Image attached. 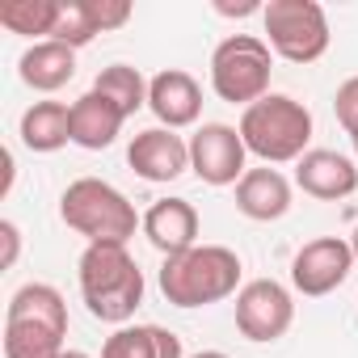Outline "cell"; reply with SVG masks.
Here are the masks:
<instances>
[{"instance_id":"cell-1","label":"cell","mask_w":358,"mask_h":358,"mask_svg":"<svg viewBox=\"0 0 358 358\" xmlns=\"http://www.w3.org/2000/svg\"><path fill=\"white\" fill-rule=\"evenodd\" d=\"M80 299L101 324H131L143 303V270L127 253V245H85L80 253Z\"/></svg>"},{"instance_id":"cell-2","label":"cell","mask_w":358,"mask_h":358,"mask_svg":"<svg viewBox=\"0 0 358 358\" xmlns=\"http://www.w3.org/2000/svg\"><path fill=\"white\" fill-rule=\"evenodd\" d=\"M241 274L245 266L228 245H194L190 253L164 257L156 282L173 308H211V303L232 299L245 287Z\"/></svg>"},{"instance_id":"cell-3","label":"cell","mask_w":358,"mask_h":358,"mask_svg":"<svg viewBox=\"0 0 358 358\" xmlns=\"http://www.w3.org/2000/svg\"><path fill=\"white\" fill-rule=\"evenodd\" d=\"M68 303L51 282H26L5 308V358H59L68 345Z\"/></svg>"},{"instance_id":"cell-4","label":"cell","mask_w":358,"mask_h":358,"mask_svg":"<svg viewBox=\"0 0 358 358\" xmlns=\"http://www.w3.org/2000/svg\"><path fill=\"white\" fill-rule=\"evenodd\" d=\"M59 220L85 236V245H127L135 228H143L135 203L101 177H76L59 194Z\"/></svg>"},{"instance_id":"cell-5","label":"cell","mask_w":358,"mask_h":358,"mask_svg":"<svg viewBox=\"0 0 358 358\" xmlns=\"http://www.w3.org/2000/svg\"><path fill=\"white\" fill-rule=\"evenodd\" d=\"M241 139L266 164H295L312 143V110L291 93H266L241 114Z\"/></svg>"},{"instance_id":"cell-6","label":"cell","mask_w":358,"mask_h":358,"mask_svg":"<svg viewBox=\"0 0 358 358\" xmlns=\"http://www.w3.org/2000/svg\"><path fill=\"white\" fill-rule=\"evenodd\" d=\"M270 72H274V51L257 34H228L211 51V89L220 101L249 110L270 93Z\"/></svg>"},{"instance_id":"cell-7","label":"cell","mask_w":358,"mask_h":358,"mask_svg":"<svg viewBox=\"0 0 358 358\" xmlns=\"http://www.w3.org/2000/svg\"><path fill=\"white\" fill-rule=\"evenodd\" d=\"M266 47L287 64H316L329 51V13L316 0H270L262 9Z\"/></svg>"},{"instance_id":"cell-8","label":"cell","mask_w":358,"mask_h":358,"mask_svg":"<svg viewBox=\"0 0 358 358\" xmlns=\"http://www.w3.org/2000/svg\"><path fill=\"white\" fill-rule=\"evenodd\" d=\"M295 324V295L274 282V278H253L236 291V329L241 337L270 345L278 337H287V329Z\"/></svg>"},{"instance_id":"cell-9","label":"cell","mask_w":358,"mask_h":358,"mask_svg":"<svg viewBox=\"0 0 358 358\" xmlns=\"http://www.w3.org/2000/svg\"><path fill=\"white\" fill-rule=\"evenodd\" d=\"M249 148L241 139V127L228 122H203L190 135V173L207 186H236L249 173Z\"/></svg>"},{"instance_id":"cell-10","label":"cell","mask_w":358,"mask_h":358,"mask_svg":"<svg viewBox=\"0 0 358 358\" xmlns=\"http://www.w3.org/2000/svg\"><path fill=\"white\" fill-rule=\"evenodd\" d=\"M354 266L358 262H354L350 236H316L291 257V287L303 299H324L354 274Z\"/></svg>"},{"instance_id":"cell-11","label":"cell","mask_w":358,"mask_h":358,"mask_svg":"<svg viewBox=\"0 0 358 358\" xmlns=\"http://www.w3.org/2000/svg\"><path fill=\"white\" fill-rule=\"evenodd\" d=\"M127 164L135 169V177L152 186H169L177 182L186 169H190V143L177 135V131H164V127H148L131 139L127 148Z\"/></svg>"},{"instance_id":"cell-12","label":"cell","mask_w":358,"mask_h":358,"mask_svg":"<svg viewBox=\"0 0 358 358\" xmlns=\"http://www.w3.org/2000/svg\"><path fill=\"white\" fill-rule=\"evenodd\" d=\"M295 186L316 203H341L358 190V164L333 148H308L295 160Z\"/></svg>"},{"instance_id":"cell-13","label":"cell","mask_w":358,"mask_h":358,"mask_svg":"<svg viewBox=\"0 0 358 358\" xmlns=\"http://www.w3.org/2000/svg\"><path fill=\"white\" fill-rule=\"evenodd\" d=\"M148 110L156 114V122L164 131H182L194 127L203 114V89L190 72L182 68H164L148 80Z\"/></svg>"},{"instance_id":"cell-14","label":"cell","mask_w":358,"mask_h":358,"mask_svg":"<svg viewBox=\"0 0 358 358\" xmlns=\"http://www.w3.org/2000/svg\"><path fill=\"white\" fill-rule=\"evenodd\" d=\"M199 228H203V220L190 199H160L143 211V236L164 257L190 253L199 245Z\"/></svg>"},{"instance_id":"cell-15","label":"cell","mask_w":358,"mask_h":358,"mask_svg":"<svg viewBox=\"0 0 358 358\" xmlns=\"http://www.w3.org/2000/svg\"><path fill=\"white\" fill-rule=\"evenodd\" d=\"M236 211L253 224H274L291 211V182L278 169H249L236 182Z\"/></svg>"},{"instance_id":"cell-16","label":"cell","mask_w":358,"mask_h":358,"mask_svg":"<svg viewBox=\"0 0 358 358\" xmlns=\"http://www.w3.org/2000/svg\"><path fill=\"white\" fill-rule=\"evenodd\" d=\"M122 122H127V114L110 97H101L97 89H89L85 97L72 101V143L85 148V152L110 148L122 135Z\"/></svg>"},{"instance_id":"cell-17","label":"cell","mask_w":358,"mask_h":358,"mask_svg":"<svg viewBox=\"0 0 358 358\" xmlns=\"http://www.w3.org/2000/svg\"><path fill=\"white\" fill-rule=\"evenodd\" d=\"M17 76L22 85H30L34 93H59L72 76H76V51L47 38V43H30L17 59Z\"/></svg>"},{"instance_id":"cell-18","label":"cell","mask_w":358,"mask_h":358,"mask_svg":"<svg viewBox=\"0 0 358 358\" xmlns=\"http://www.w3.org/2000/svg\"><path fill=\"white\" fill-rule=\"evenodd\" d=\"M101 358H186V350L164 324H122L106 337Z\"/></svg>"},{"instance_id":"cell-19","label":"cell","mask_w":358,"mask_h":358,"mask_svg":"<svg viewBox=\"0 0 358 358\" xmlns=\"http://www.w3.org/2000/svg\"><path fill=\"white\" fill-rule=\"evenodd\" d=\"M22 143L30 152H59L72 143V106L64 101H34L26 114H22V127H17Z\"/></svg>"},{"instance_id":"cell-20","label":"cell","mask_w":358,"mask_h":358,"mask_svg":"<svg viewBox=\"0 0 358 358\" xmlns=\"http://www.w3.org/2000/svg\"><path fill=\"white\" fill-rule=\"evenodd\" d=\"M59 9H64V0H5V5H0V26L9 34L47 43L55 34Z\"/></svg>"},{"instance_id":"cell-21","label":"cell","mask_w":358,"mask_h":358,"mask_svg":"<svg viewBox=\"0 0 358 358\" xmlns=\"http://www.w3.org/2000/svg\"><path fill=\"white\" fill-rule=\"evenodd\" d=\"M93 89H97L101 97H110L127 118L148 106V80H143V72L131 68V64H110V68H101L97 80H93Z\"/></svg>"},{"instance_id":"cell-22","label":"cell","mask_w":358,"mask_h":358,"mask_svg":"<svg viewBox=\"0 0 358 358\" xmlns=\"http://www.w3.org/2000/svg\"><path fill=\"white\" fill-rule=\"evenodd\" d=\"M55 43L80 51L97 38V22H93V9H89V0H64V9H59V22H55Z\"/></svg>"},{"instance_id":"cell-23","label":"cell","mask_w":358,"mask_h":358,"mask_svg":"<svg viewBox=\"0 0 358 358\" xmlns=\"http://www.w3.org/2000/svg\"><path fill=\"white\" fill-rule=\"evenodd\" d=\"M333 114H337V122L345 127V135L354 139V135H358V76H350V80L337 85V93H333Z\"/></svg>"},{"instance_id":"cell-24","label":"cell","mask_w":358,"mask_h":358,"mask_svg":"<svg viewBox=\"0 0 358 358\" xmlns=\"http://www.w3.org/2000/svg\"><path fill=\"white\" fill-rule=\"evenodd\" d=\"M93 9V22H97V34H110V30H122L131 22V0H89Z\"/></svg>"},{"instance_id":"cell-25","label":"cell","mask_w":358,"mask_h":358,"mask_svg":"<svg viewBox=\"0 0 358 358\" xmlns=\"http://www.w3.org/2000/svg\"><path fill=\"white\" fill-rule=\"evenodd\" d=\"M0 241H5V270H13L17 266V253H22V232H17V224L13 220H0Z\"/></svg>"},{"instance_id":"cell-26","label":"cell","mask_w":358,"mask_h":358,"mask_svg":"<svg viewBox=\"0 0 358 358\" xmlns=\"http://www.w3.org/2000/svg\"><path fill=\"white\" fill-rule=\"evenodd\" d=\"M266 5H257V0H245V5H215V13L224 17H249V13H262Z\"/></svg>"},{"instance_id":"cell-27","label":"cell","mask_w":358,"mask_h":358,"mask_svg":"<svg viewBox=\"0 0 358 358\" xmlns=\"http://www.w3.org/2000/svg\"><path fill=\"white\" fill-rule=\"evenodd\" d=\"M190 358H228L224 350H199V354H190Z\"/></svg>"},{"instance_id":"cell-28","label":"cell","mask_w":358,"mask_h":358,"mask_svg":"<svg viewBox=\"0 0 358 358\" xmlns=\"http://www.w3.org/2000/svg\"><path fill=\"white\" fill-rule=\"evenodd\" d=\"M350 249H354V262H358V224H354V232H350Z\"/></svg>"},{"instance_id":"cell-29","label":"cell","mask_w":358,"mask_h":358,"mask_svg":"<svg viewBox=\"0 0 358 358\" xmlns=\"http://www.w3.org/2000/svg\"><path fill=\"white\" fill-rule=\"evenodd\" d=\"M59 358H89V354H85V350H64Z\"/></svg>"},{"instance_id":"cell-30","label":"cell","mask_w":358,"mask_h":358,"mask_svg":"<svg viewBox=\"0 0 358 358\" xmlns=\"http://www.w3.org/2000/svg\"><path fill=\"white\" fill-rule=\"evenodd\" d=\"M350 143H354V156H358V135H354V139H350Z\"/></svg>"}]
</instances>
